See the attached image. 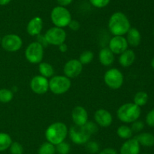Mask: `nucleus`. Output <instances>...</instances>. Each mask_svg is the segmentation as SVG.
I'll return each mask as SVG.
<instances>
[{
  "label": "nucleus",
  "mask_w": 154,
  "mask_h": 154,
  "mask_svg": "<svg viewBox=\"0 0 154 154\" xmlns=\"http://www.w3.org/2000/svg\"><path fill=\"white\" fill-rule=\"evenodd\" d=\"M135 138L138 140L140 145L147 146V147L154 146V135L151 133H141V134H138Z\"/></svg>",
  "instance_id": "21"
},
{
  "label": "nucleus",
  "mask_w": 154,
  "mask_h": 154,
  "mask_svg": "<svg viewBox=\"0 0 154 154\" xmlns=\"http://www.w3.org/2000/svg\"><path fill=\"white\" fill-rule=\"evenodd\" d=\"M84 125H85L86 128L88 129V131H90L92 134L96 133L98 131V130H99V128H98V126H97V124H96L93 122H90V121H89V122H87Z\"/></svg>",
  "instance_id": "34"
},
{
  "label": "nucleus",
  "mask_w": 154,
  "mask_h": 154,
  "mask_svg": "<svg viewBox=\"0 0 154 154\" xmlns=\"http://www.w3.org/2000/svg\"><path fill=\"white\" fill-rule=\"evenodd\" d=\"M1 40H2V39H1V37H0V43H1Z\"/></svg>",
  "instance_id": "43"
},
{
  "label": "nucleus",
  "mask_w": 154,
  "mask_h": 154,
  "mask_svg": "<svg viewBox=\"0 0 154 154\" xmlns=\"http://www.w3.org/2000/svg\"><path fill=\"white\" fill-rule=\"evenodd\" d=\"M94 58V54L91 51H85L82 52L80 55L79 61L82 63V65L88 64L91 63Z\"/></svg>",
  "instance_id": "28"
},
{
  "label": "nucleus",
  "mask_w": 154,
  "mask_h": 154,
  "mask_svg": "<svg viewBox=\"0 0 154 154\" xmlns=\"http://www.w3.org/2000/svg\"><path fill=\"white\" fill-rule=\"evenodd\" d=\"M72 1L73 0H57V2L60 6L66 7V6L69 5L72 2Z\"/></svg>",
  "instance_id": "39"
},
{
  "label": "nucleus",
  "mask_w": 154,
  "mask_h": 154,
  "mask_svg": "<svg viewBox=\"0 0 154 154\" xmlns=\"http://www.w3.org/2000/svg\"><path fill=\"white\" fill-rule=\"evenodd\" d=\"M127 40L123 36H114L109 41L108 48L114 54H120L128 49Z\"/></svg>",
  "instance_id": "12"
},
{
  "label": "nucleus",
  "mask_w": 154,
  "mask_h": 154,
  "mask_svg": "<svg viewBox=\"0 0 154 154\" xmlns=\"http://www.w3.org/2000/svg\"><path fill=\"white\" fill-rule=\"evenodd\" d=\"M69 134V129L65 123L57 122L52 123L45 131V137L47 140L54 145L59 144L64 141Z\"/></svg>",
  "instance_id": "2"
},
{
  "label": "nucleus",
  "mask_w": 154,
  "mask_h": 154,
  "mask_svg": "<svg viewBox=\"0 0 154 154\" xmlns=\"http://www.w3.org/2000/svg\"><path fill=\"white\" fill-rule=\"evenodd\" d=\"M140 143L135 138L128 139L120 147V154H139Z\"/></svg>",
  "instance_id": "16"
},
{
  "label": "nucleus",
  "mask_w": 154,
  "mask_h": 154,
  "mask_svg": "<svg viewBox=\"0 0 154 154\" xmlns=\"http://www.w3.org/2000/svg\"><path fill=\"white\" fill-rule=\"evenodd\" d=\"M148 98V95L145 91H138L134 96V104L138 107H142L147 104Z\"/></svg>",
  "instance_id": "25"
},
{
  "label": "nucleus",
  "mask_w": 154,
  "mask_h": 154,
  "mask_svg": "<svg viewBox=\"0 0 154 154\" xmlns=\"http://www.w3.org/2000/svg\"><path fill=\"white\" fill-rule=\"evenodd\" d=\"M99 62L105 66H109L114 63V54L109 48H103L99 53Z\"/></svg>",
  "instance_id": "18"
},
{
  "label": "nucleus",
  "mask_w": 154,
  "mask_h": 154,
  "mask_svg": "<svg viewBox=\"0 0 154 154\" xmlns=\"http://www.w3.org/2000/svg\"><path fill=\"white\" fill-rule=\"evenodd\" d=\"M131 28L129 20L123 12L113 14L108 21V29L114 36H123Z\"/></svg>",
  "instance_id": "1"
},
{
  "label": "nucleus",
  "mask_w": 154,
  "mask_h": 154,
  "mask_svg": "<svg viewBox=\"0 0 154 154\" xmlns=\"http://www.w3.org/2000/svg\"><path fill=\"white\" fill-rule=\"evenodd\" d=\"M94 119L96 124L103 128L109 127L113 122L111 113L105 109H99L96 110L94 114Z\"/></svg>",
  "instance_id": "14"
},
{
  "label": "nucleus",
  "mask_w": 154,
  "mask_h": 154,
  "mask_svg": "<svg viewBox=\"0 0 154 154\" xmlns=\"http://www.w3.org/2000/svg\"><path fill=\"white\" fill-rule=\"evenodd\" d=\"M117 134L120 138L128 140V139H130L132 137L133 131L131 129V127L126 125H122L117 128Z\"/></svg>",
  "instance_id": "23"
},
{
  "label": "nucleus",
  "mask_w": 154,
  "mask_h": 154,
  "mask_svg": "<svg viewBox=\"0 0 154 154\" xmlns=\"http://www.w3.org/2000/svg\"><path fill=\"white\" fill-rule=\"evenodd\" d=\"M11 143L12 139L8 134L0 132V152L8 149Z\"/></svg>",
  "instance_id": "24"
},
{
  "label": "nucleus",
  "mask_w": 154,
  "mask_h": 154,
  "mask_svg": "<svg viewBox=\"0 0 154 154\" xmlns=\"http://www.w3.org/2000/svg\"><path fill=\"white\" fill-rule=\"evenodd\" d=\"M126 34H127V36L126 39L129 45L132 47H137L140 45L141 41V36L138 29L131 27Z\"/></svg>",
  "instance_id": "20"
},
{
  "label": "nucleus",
  "mask_w": 154,
  "mask_h": 154,
  "mask_svg": "<svg viewBox=\"0 0 154 154\" xmlns=\"http://www.w3.org/2000/svg\"><path fill=\"white\" fill-rule=\"evenodd\" d=\"M143 154H147V153H143Z\"/></svg>",
  "instance_id": "45"
},
{
  "label": "nucleus",
  "mask_w": 154,
  "mask_h": 154,
  "mask_svg": "<svg viewBox=\"0 0 154 154\" xmlns=\"http://www.w3.org/2000/svg\"><path fill=\"white\" fill-rule=\"evenodd\" d=\"M153 34H154V30H153Z\"/></svg>",
  "instance_id": "44"
},
{
  "label": "nucleus",
  "mask_w": 154,
  "mask_h": 154,
  "mask_svg": "<svg viewBox=\"0 0 154 154\" xmlns=\"http://www.w3.org/2000/svg\"><path fill=\"white\" fill-rule=\"evenodd\" d=\"M144 128V122L138 120H136L134 122H132V126H131V129L132 130V131L136 133L140 132L141 131H142Z\"/></svg>",
  "instance_id": "33"
},
{
  "label": "nucleus",
  "mask_w": 154,
  "mask_h": 154,
  "mask_svg": "<svg viewBox=\"0 0 154 154\" xmlns=\"http://www.w3.org/2000/svg\"><path fill=\"white\" fill-rule=\"evenodd\" d=\"M56 152L59 154H69L71 150L70 144L67 142L63 141L56 145Z\"/></svg>",
  "instance_id": "30"
},
{
  "label": "nucleus",
  "mask_w": 154,
  "mask_h": 154,
  "mask_svg": "<svg viewBox=\"0 0 154 154\" xmlns=\"http://www.w3.org/2000/svg\"><path fill=\"white\" fill-rule=\"evenodd\" d=\"M56 152L55 145L48 141L42 143L38 149V154H55Z\"/></svg>",
  "instance_id": "26"
},
{
  "label": "nucleus",
  "mask_w": 154,
  "mask_h": 154,
  "mask_svg": "<svg viewBox=\"0 0 154 154\" xmlns=\"http://www.w3.org/2000/svg\"><path fill=\"white\" fill-rule=\"evenodd\" d=\"M71 79L66 75H55L49 81V89L54 95H63L70 89Z\"/></svg>",
  "instance_id": "5"
},
{
  "label": "nucleus",
  "mask_w": 154,
  "mask_h": 154,
  "mask_svg": "<svg viewBox=\"0 0 154 154\" xmlns=\"http://www.w3.org/2000/svg\"><path fill=\"white\" fill-rule=\"evenodd\" d=\"M141 107L134 103H126L118 108L117 118L124 123H132L141 116Z\"/></svg>",
  "instance_id": "3"
},
{
  "label": "nucleus",
  "mask_w": 154,
  "mask_h": 154,
  "mask_svg": "<svg viewBox=\"0 0 154 154\" xmlns=\"http://www.w3.org/2000/svg\"><path fill=\"white\" fill-rule=\"evenodd\" d=\"M43 28V21L40 17L37 16L29 21L26 27V31L31 36H38Z\"/></svg>",
  "instance_id": "17"
},
{
  "label": "nucleus",
  "mask_w": 154,
  "mask_h": 154,
  "mask_svg": "<svg viewBox=\"0 0 154 154\" xmlns=\"http://www.w3.org/2000/svg\"><path fill=\"white\" fill-rule=\"evenodd\" d=\"M99 154H117V152L115 149H114V148L108 147L105 148V149H103L102 150L99 151Z\"/></svg>",
  "instance_id": "37"
},
{
  "label": "nucleus",
  "mask_w": 154,
  "mask_h": 154,
  "mask_svg": "<svg viewBox=\"0 0 154 154\" xmlns=\"http://www.w3.org/2000/svg\"><path fill=\"white\" fill-rule=\"evenodd\" d=\"M68 27H69V28H70L72 30H73V31H77V30H79L80 27H81V24H80V23L78 22V21L72 20L71 22L69 23Z\"/></svg>",
  "instance_id": "36"
},
{
  "label": "nucleus",
  "mask_w": 154,
  "mask_h": 154,
  "mask_svg": "<svg viewBox=\"0 0 154 154\" xmlns=\"http://www.w3.org/2000/svg\"><path fill=\"white\" fill-rule=\"evenodd\" d=\"M151 66L154 69V58L151 60Z\"/></svg>",
  "instance_id": "42"
},
{
  "label": "nucleus",
  "mask_w": 154,
  "mask_h": 154,
  "mask_svg": "<svg viewBox=\"0 0 154 154\" xmlns=\"http://www.w3.org/2000/svg\"><path fill=\"white\" fill-rule=\"evenodd\" d=\"M1 45L3 49L9 52L19 51L23 45V40L18 35H5L1 40Z\"/></svg>",
  "instance_id": "10"
},
{
  "label": "nucleus",
  "mask_w": 154,
  "mask_h": 154,
  "mask_svg": "<svg viewBox=\"0 0 154 154\" xmlns=\"http://www.w3.org/2000/svg\"><path fill=\"white\" fill-rule=\"evenodd\" d=\"M37 42H38V43H40L41 45H42V46L45 48V47H46L47 45H48V42H47L46 39H45V36H42V35H38L37 36Z\"/></svg>",
  "instance_id": "38"
},
{
  "label": "nucleus",
  "mask_w": 154,
  "mask_h": 154,
  "mask_svg": "<svg viewBox=\"0 0 154 154\" xmlns=\"http://www.w3.org/2000/svg\"><path fill=\"white\" fill-rule=\"evenodd\" d=\"M110 1L111 0H90L92 5L97 8H102L106 7L109 4Z\"/></svg>",
  "instance_id": "32"
},
{
  "label": "nucleus",
  "mask_w": 154,
  "mask_h": 154,
  "mask_svg": "<svg viewBox=\"0 0 154 154\" xmlns=\"http://www.w3.org/2000/svg\"><path fill=\"white\" fill-rule=\"evenodd\" d=\"M44 36H45L48 45L59 46L62 43H64L66 41V32L63 28L54 27L47 30Z\"/></svg>",
  "instance_id": "9"
},
{
  "label": "nucleus",
  "mask_w": 154,
  "mask_h": 154,
  "mask_svg": "<svg viewBox=\"0 0 154 154\" xmlns=\"http://www.w3.org/2000/svg\"><path fill=\"white\" fill-rule=\"evenodd\" d=\"M26 59L31 63H40L44 57V47L38 42H33L25 50Z\"/></svg>",
  "instance_id": "8"
},
{
  "label": "nucleus",
  "mask_w": 154,
  "mask_h": 154,
  "mask_svg": "<svg viewBox=\"0 0 154 154\" xmlns=\"http://www.w3.org/2000/svg\"><path fill=\"white\" fill-rule=\"evenodd\" d=\"M104 81L108 88L113 90H117L123 85L124 77L120 69L111 68L105 73Z\"/></svg>",
  "instance_id": "7"
},
{
  "label": "nucleus",
  "mask_w": 154,
  "mask_h": 154,
  "mask_svg": "<svg viewBox=\"0 0 154 154\" xmlns=\"http://www.w3.org/2000/svg\"><path fill=\"white\" fill-rule=\"evenodd\" d=\"M9 149L11 154H23V147L19 142H12Z\"/></svg>",
  "instance_id": "31"
},
{
  "label": "nucleus",
  "mask_w": 154,
  "mask_h": 154,
  "mask_svg": "<svg viewBox=\"0 0 154 154\" xmlns=\"http://www.w3.org/2000/svg\"><path fill=\"white\" fill-rule=\"evenodd\" d=\"M14 94L11 90L7 88L0 89V103L7 104L13 99Z\"/></svg>",
  "instance_id": "27"
},
{
  "label": "nucleus",
  "mask_w": 154,
  "mask_h": 154,
  "mask_svg": "<svg viewBox=\"0 0 154 154\" xmlns=\"http://www.w3.org/2000/svg\"><path fill=\"white\" fill-rule=\"evenodd\" d=\"M83 70V65L79 60L72 59L65 64L63 72L66 76L69 79H74L78 77Z\"/></svg>",
  "instance_id": "13"
},
{
  "label": "nucleus",
  "mask_w": 154,
  "mask_h": 154,
  "mask_svg": "<svg viewBox=\"0 0 154 154\" xmlns=\"http://www.w3.org/2000/svg\"><path fill=\"white\" fill-rule=\"evenodd\" d=\"M146 122L150 127H154V109L150 110L146 116Z\"/></svg>",
  "instance_id": "35"
},
{
  "label": "nucleus",
  "mask_w": 154,
  "mask_h": 154,
  "mask_svg": "<svg viewBox=\"0 0 154 154\" xmlns=\"http://www.w3.org/2000/svg\"><path fill=\"white\" fill-rule=\"evenodd\" d=\"M72 118L75 125L81 126L88 122V113L84 107L77 106L72 110Z\"/></svg>",
  "instance_id": "15"
},
{
  "label": "nucleus",
  "mask_w": 154,
  "mask_h": 154,
  "mask_svg": "<svg viewBox=\"0 0 154 154\" xmlns=\"http://www.w3.org/2000/svg\"><path fill=\"white\" fill-rule=\"evenodd\" d=\"M86 149L90 154H96L100 150V146L99 143L94 140H89L86 143Z\"/></svg>",
  "instance_id": "29"
},
{
  "label": "nucleus",
  "mask_w": 154,
  "mask_h": 154,
  "mask_svg": "<svg viewBox=\"0 0 154 154\" xmlns=\"http://www.w3.org/2000/svg\"><path fill=\"white\" fill-rule=\"evenodd\" d=\"M51 19L55 27L63 28L69 26L72 21V15L66 7L59 5L51 11Z\"/></svg>",
  "instance_id": "4"
},
{
  "label": "nucleus",
  "mask_w": 154,
  "mask_h": 154,
  "mask_svg": "<svg viewBox=\"0 0 154 154\" xmlns=\"http://www.w3.org/2000/svg\"><path fill=\"white\" fill-rule=\"evenodd\" d=\"M59 50L60 51V52L65 53L68 51V46L66 43H62L61 45H59Z\"/></svg>",
  "instance_id": "40"
},
{
  "label": "nucleus",
  "mask_w": 154,
  "mask_h": 154,
  "mask_svg": "<svg viewBox=\"0 0 154 154\" xmlns=\"http://www.w3.org/2000/svg\"><path fill=\"white\" fill-rule=\"evenodd\" d=\"M135 60V54L133 50L127 49L120 54L119 63L123 67H129Z\"/></svg>",
  "instance_id": "19"
},
{
  "label": "nucleus",
  "mask_w": 154,
  "mask_h": 154,
  "mask_svg": "<svg viewBox=\"0 0 154 154\" xmlns=\"http://www.w3.org/2000/svg\"><path fill=\"white\" fill-rule=\"evenodd\" d=\"M70 139L74 143L78 145L86 144L90 140L92 134L88 131L85 125H73L69 131Z\"/></svg>",
  "instance_id": "6"
},
{
  "label": "nucleus",
  "mask_w": 154,
  "mask_h": 154,
  "mask_svg": "<svg viewBox=\"0 0 154 154\" xmlns=\"http://www.w3.org/2000/svg\"><path fill=\"white\" fill-rule=\"evenodd\" d=\"M38 71L40 75L45 78H50L52 77L54 74V69L52 65L46 62H41L38 65Z\"/></svg>",
  "instance_id": "22"
},
{
  "label": "nucleus",
  "mask_w": 154,
  "mask_h": 154,
  "mask_svg": "<svg viewBox=\"0 0 154 154\" xmlns=\"http://www.w3.org/2000/svg\"><path fill=\"white\" fill-rule=\"evenodd\" d=\"M11 0H0V5H6L8 4Z\"/></svg>",
  "instance_id": "41"
},
{
  "label": "nucleus",
  "mask_w": 154,
  "mask_h": 154,
  "mask_svg": "<svg viewBox=\"0 0 154 154\" xmlns=\"http://www.w3.org/2000/svg\"><path fill=\"white\" fill-rule=\"evenodd\" d=\"M30 88L34 93L37 95H44L49 90V81L42 75H35L32 79Z\"/></svg>",
  "instance_id": "11"
}]
</instances>
